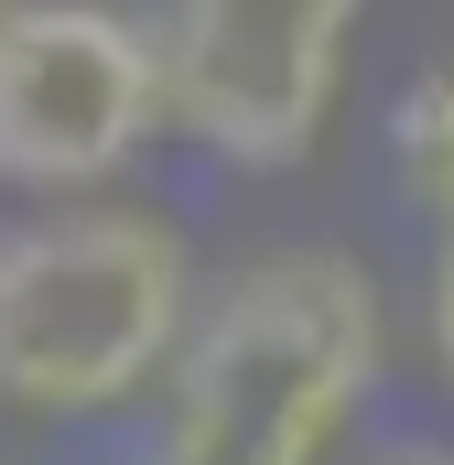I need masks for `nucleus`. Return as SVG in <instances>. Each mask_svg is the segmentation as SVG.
<instances>
[{"label": "nucleus", "mask_w": 454, "mask_h": 465, "mask_svg": "<svg viewBox=\"0 0 454 465\" xmlns=\"http://www.w3.org/2000/svg\"><path fill=\"white\" fill-rule=\"evenodd\" d=\"M390 303L346 249L249 260L163 379V433L141 465H325L379 390Z\"/></svg>", "instance_id": "f257e3e1"}, {"label": "nucleus", "mask_w": 454, "mask_h": 465, "mask_svg": "<svg viewBox=\"0 0 454 465\" xmlns=\"http://www.w3.org/2000/svg\"><path fill=\"white\" fill-rule=\"evenodd\" d=\"M368 0H163V87L173 130L238 173H281L325 141L346 98V44Z\"/></svg>", "instance_id": "7ed1b4c3"}, {"label": "nucleus", "mask_w": 454, "mask_h": 465, "mask_svg": "<svg viewBox=\"0 0 454 465\" xmlns=\"http://www.w3.org/2000/svg\"><path fill=\"white\" fill-rule=\"evenodd\" d=\"M390 173H400L411 206H433L454 228V54L422 65V76L390 98Z\"/></svg>", "instance_id": "39448f33"}, {"label": "nucleus", "mask_w": 454, "mask_h": 465, "mask_svg": "<svg viewBox=\"0 0 454 465\" xmlns=\"http://www.w3.org/2000/svg\"><path fill=\"white\" fill-rule=\"evenodd\" d=\"M433 357L454 379V228H444V260H433Z\"/></svg>", "instance_id": "423d86ee"}, {"label": "nucleus", "mask_w": 454, "mask_h": 465, "mask_svg": "<svg viewBox=\"0 0 454 465\" xmlns=\"http://www.w3.org/2000/svg\"><path fill=\"white\" fill-rule=\"evenodd\" d=\"M195 336V249L141 206H65L0 238V401L33 422L130 411Z\"/></svg>", "instance_id": "f03ea898"}, {"label": "nucleus", "mask_w": 454, "mask_h": 465, "mask_svg": "<svg viewBox=\"0 0 454 465\" xmlns=\"http://www.w3.org/2000/svg\"><path fill=\"white\" fill-rule=\"evenodd\" d=\"M379 465H454L444 444H400V455H379Z\"/></svg>", "instance_id": "0eeeda50"}, {"label": "nucleus", "mask_w": 454, "mask_h": 465, "mask_svg": "<svg viewBox=\"0 0 454 465\" xmlns=\"http://www.w3.org/2000/svg\"><path fill=\"white\" fill-rule=\"evenodd\" d=\"M0 11H11V0H0Z\"/></svg>", "instance_id": "6e6552de"}, {"label": "nucleus", "mask_w": 454, "mask_h": 465, "mask_svg": "<svg viewBox=\"0 0 454 465\" xmlns=\"http://www.w3.org/2000/svg\"><path fill=\"white\" fill-rule=\"evenodd\" d=\"M173 130L163 44L109 0H11L0 11V184L87 195Z\"/></svg>", "instance_id": "20e7f679"}]
</instances>
